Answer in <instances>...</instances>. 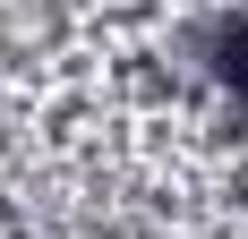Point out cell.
<instances>
[{
	"label": "cell",
	"mask_w": 248,
	"mask_h": 239,
	"mask_svg": "<svg viewBox=\"0 0 248 239\" xmlns=\"http://www.w3.org/2000/svg\"><path fill=\"white\" fill-rule=\"evenodd\" d=\"M197 69H205V86L248 120V17L240 9H223V17L197 34Z\"/></svg>",
	"instance_id": "1"
}]
</instances>
